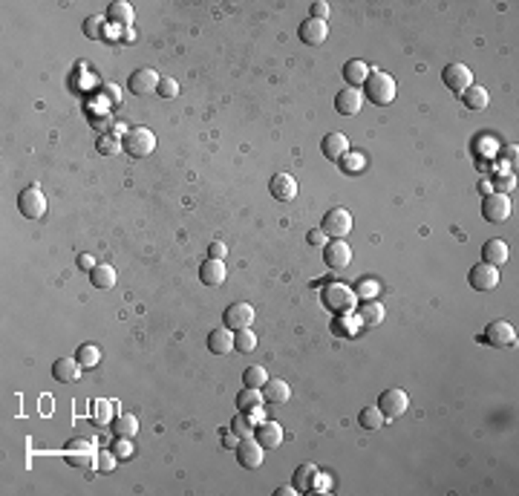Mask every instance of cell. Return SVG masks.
<instances>
[{
    "label": "cell",
    "mask_w": 519,
    "mask_h": 496,
    "mask_svg": "<svg viewBox=\"0 0 519 496\" xmlns=\"http://www.w3.org/2000/svg\"><path fill=\"white\" fill-rule=\"evenodd\" d=\"M396 93H398V84L389 73H381V69H372L369 78L364 81V96L378 104V107H387V104L396 101Z\"/></svg>",
    "instance_id": "6da1fadb"
},
{
    "label": "cell",
    "mask_w": 519,
    "mask_h": 496,
    "mask_svg": "<svg viewBox=\"0 0 519 496\" xmlns=\"http://www.w3.org/2000/svg\"><path fill=\"white\" fill-rule=\"evenodd\" d=\"M121 141H124V153L130 159H145L156 150V136L148 127H130Z\"/></svg>",
    "instance_id": "7a4b0ae2"
},
{
    "label": "cell",
    "mask_w": 519,
    "mask_h": 496,
    "mask_svg": "<svg viewBox=\"0 0 519 496\" xmlns=\"http://www.w3.org/2000/svg\"><path fill=\"white\" fill-rule=\"evenodd\" d=\"M17 211L26 217V220H41L46 214V197L38 185H29L17 193Z\"/></svg>",
    "instance_id": "3957f363"
},
{
    "label": "cell",
    "mask_w": 519,
    "mask_h": 496,
    "mask_svg": "<svg viewBox=\"0 0 519 496\" xmlns=\"http://www.w3.org/2000/svg\"><path fill=\"white\" fill-rule=\"evenodd\" d=\"M375 407H378V410H381L384 421H392V418H398V416H404V413H407L410 398H407L404 389H398V387H389V389H384V393H381V398H378V404H375Z\"/></svg>",
    "instance_id": "277c9868"
},
{
    "label": "cell",
    "mask_w": 519,
    "mask_h": 496,
    "mask_svg": "<svg viewBox=\"0 0 519 496\" xmlns=\"http://www.w3.org/2000/svg\"><path fill=\"white\" fill-rule=\"evenodd\" d=\"M320 228L326 231V237L332 240H344L349 231H352V214L346 208H329L324 222H320Z\"/></svg>",
    "instance_id": "5b68a950"
},
{
    "label": "cell",
    "mask_w": 519,
    "mask_h": 496,
    "mask_svg": "<svg viewBox=\"0 0 519 496\" xmlns=\"http://www.w3.org/2000/svg\"><path fill=\"white\" fill-rule=\"evenodd\" d=\"M159 81H162V76L156 73V69L150 67H141V69H133L130 78H127V90L133 96H150L159 90Z\"/></svg>",
    "instance_id": "8992f818"
},
{
    "label": "cell",
    "mask_w": 519,
    "mask_h": 496,
    "mask_svg": "<svg viewBox=\"0 0 519 496\" xmlns=\"http://www.w3.org/2000/svg\"><path fill=\"white\" fill-rule=\"evenodd\" d=\"M355 292L349 286H341V283H335V286H329L324 292V303L329 312H337V315H344V312H352L355 309Z\"/></svg>",
    "instance_id": "52a82bcc"
},
{
    "label": "cell",
    "mask_w": 519,
    "mask_h": 496,
    "mask_svg": "<svg viewBox=\"0 0 519 496\" xmlns=\"http://www.w3.org/2000/svg\"><path fill=\"white\" fill-rule=\"evenodd\" d=\"M252 324H254V306L252 303H243V300H237V303H231L222 312V326H228L231 332L248 329Z\"/></svg>",
    "instance_id": "ba28073f"
},
{
    "label": "cell",
    "mask_w": 519,
    "mask_h": 496,
    "mask_svg": "<svg viewBox=\"0 0 519 496\" xmlns=\"http://www.w3.org/2000/svg\"><path fill=\"white\" fill-rule=\"evenodd\" d=\"M263 404H265V398H263L260 389H254V387H243L240 393H237V410L245 413L254 424L263 421Z\"/></svg>",
    "instance_id": "9c48e42d"
},
{
    "label": "cell",
    "mask_w": 519,
    "mask_h": 496,
    "mask_svg": "<svg viewBox=\"0 0 519 496\" xmlns=\"http://www.w3.org/2000/svg\"><path fill=\"white\" fill-rule=\"evenodd\" d=\"M468 283L476 292H493L499 286V269L491 263H479L468 272Z\"/></svg>",
    "instance_id": "30bf717a"
},
{
    "label": "cell",
    "mask_w": 519,
    "mask_h": 496,
    "mask_svg": "<svg viewBox=\"0 0 519 496\" xmlns=\"http://www.w3.org/2000/svg\"><path fill=\"white\" fill-rule=\"evenodd\" d=\"M237 462L245 468V470H254V468H260L263 465V453H265V448L260 445V441L254 439V436H245V439H240V445H237Z\"/></svg>",
    "instance_id": "8fae6325"
},
{
    "label": "cell",
    "mask_w": 519,
    "mask_h": 496,
    "mask_svg": "<svg viewBox=\"0 0 519 496\" xmlns=\"http://www.w3.org/2000/svg\"><path fill=\"white\" fill-rule=\"evenodd\" d=\"M441 81H444V87L450 93H456V96H461L468 87L473 84V73L464 64H447L444 67V73H441Z\"/></svg>",
    "instance_id": "7c38bea8"
},
{
    "label": "cell",
    "mask_w": 519,
    "mask_h": 496,
    "mask_svg": "<svg viewBox=\"0 0 519 496\" xmlns=\"http://www.w3.org/2000/svg\"><path fill=\"white\" fill-rule=\"evenodd\" d=\"M482 217L488 222H505L511 217V200L505 193H488L482 200Z\"/></svg>",
    "instance_id": "4fadbf2b"
},
{
    "label": "cell",
    "mask_w": 519,
    "mask_h": 496,
    "mask_svg": "<svg viewBox=\"0 0 519 496\" xmlns=\"http://www.w3.org/2000/svg\"><path fill=\"white\" fill-rule=\"evenodd\" d=\"M482 341L496 346V349H505V346H513L516 344V329L508 324V321H493L488 324L485 335H482Z\"/></svg>",
    "instance_id": "5bb4252c"
},
{
    "label": "cell",
    "mask_w": 519,
    "mask_h": 496,
    "mask_svg": "<svg viewBox=\"0 0 519 496\" xmlns=\"http://www.w3.org/2000/svg\"><path fill=\"white\" fill-rule=\"evenodd\" d=\"M324 263L335 272H344L352 263V245H346L344 240H329L324 245Z\"/></svg>",
    "instance_id": "9a60e30c"
},
{
    "label": "cell",
    "mask_w": 519,
    "mask_h": 496,
    "mask_svg": "<svg viewBox=\"0 0 519 496\" xmlns=\"http://www.w3.org/2000/svg\"><path fill=\"white\" fill-rule=\"evenodd\" d=\"M268 191H272V197L277 202H292L297 197V179L289 173H274L272 179H268Z\"/></svg>",
    "instance_id": "2e32d148"
},
{
    "label": "cell",
    "mask_w": 519,
    "mask_h": 496,
    "mask_svg": "<svg viewBox=\"0 0 519 496\" xmlns=\"http://www.w3.org/2000/svg\"><path fill=\"white\" fill-rule=\"evenodd\" d=\"M297 35H300V41H303V44L320 46V44H324V41L329 38V24H326V21H315V17H306V21L300 24Z\"/></svg>",
    "instance_id": "e0dca14e"
},
{
    "label": "cell",
    "mask_w": 519,
    "mask_h": 496,
    "mask_svg": "<svg viewBox=\"0 0 519 496\" xmlns=\"http://www.w3.org/2000/svg\"><path fill=\"white\" fill-rule=\"evenodd\" d=\"M361 107H364V93L355 90V87H344V90L335 96V110L341 116H358Z\"/></svg>",
    "instance_id": "ac0fdd59"
},
{
    "label": "cell",
    "mask_w": 519,
    "mask_h": 496,
    "mask_svg": "<svg viewBox=\"0 0 519 496\" xmlns=\"http://www.w3.org/2000/svg\"><path fill=\"white\" fill-rule=\"evenodd\" d=\"M320 150L329 162H341V159L349 153V139L344 133H326L324 141H320Z\"/></svg>",
    "instance_id": "d6986e66"
},
{
    "label": "cell",
    "mask_w": 519,
    "mask_h": 496,
    "mask_svg": "<svg viewBox=\"0 0 519 496\" xmlns=\"http://www.w3.org/2000/svg\"><path fill=\"white\" fill-rule=\"evenodd\" d=\"M254 439L260 441V445L265 450H274L283 445V427L277 421H260L257 427H254Z\"/></svg>",
    "instance_id": "ffe728a7"
},
{
    "label": "cell",
    "mask_w": 519,
    "mask_h": 496,
    "mask_svg": "<svg viewBox=\"0 0 519 496\" xmlns=\"http://www.w3.org/2000/svg\"><path fill=\"white\" fill-rule=\"evenodd\" d=\"M133 6L127 3V0H113L110 6H107V12H104V21L107 24H113V26H133Z\"/></svg>",
    "instance_id": "44dd1931"
},
{
    "label": "cell",
    "mask_w": 519,
    "mask_h": 496,
    "mask_svg": "<svg viewBox=\"0 0 519 496\" xmlns=\"http://www.w3.org/2000/svg\"><path fill=\"white\" fill-rule=\"evenodd\" d=\"M225 277H228V269H225V263L222 260H205L202 265H200V280H202V286H222L225 283Z\"/></svg>",
    "instance_id": "7402d4cb"
},
{
    "label": "cell",
    "mask_w": 519,
    "mask_h": 496,
    "mask_svg": "<svg viewBox=\"0 0 519 496\" xmlns=\"http://www.w3.org/2000/svg\"><path fill=\"white\" fill-rule=\"evenodd\" d=\"M81 364L76 361V355L73 358H58L55 364H52V378H55L58 384H73V381H78L81 378Z\"/></svg>",
    "instance_id": "603a6c76"
},
{
    "label": "cell",
    "mask_w": 519,
    "mask_h": 496,
    "mask_svg": "<svg viewBox=\"0 0 519 496\" xmlns=\"http://www.w3.org/2000/svg\"><path fill=\"white\" fill-rule=\"evenodd\" d=\"M260 393H263V398L268 401V404H285L292 398V387L285 384L283 378H268L263 387H260Z\"/></svg>",
    "instance_id": "cb8c5ba5"
},
{
    "label": "cell",
    "mask_w": 519,
    "mask_h": 496,
    "mask_svg": "<svg viewBox=\"0 0 519 496\" xmlns=\"http://www.w3.org/2000/svg\"><path fill=\"white\" fill-rule=\"evenodd\" d=\"M208 349L213 355H228V352H234V332L228 326H220L208 335Z\"/></svg>",
    "instance_id": "d4e9b609"
},
{
    "label": "cell",
    "mask_w": 519,
    "mask_h": 496,
    "mask_svg": "<svg viewBox=\"0 0 519 496\" xmlns=\"http://www.w3.org/2000/svg\"><path fill=\"white\" fill-rule=\"evenodd\" d=\"M369 73H372V67L367 64V61H361V58H352V61H346L344 64V81L349 84V87H364V81L369 78Z\"/></svg>",
    "instance_id": "484cf974"
},
{
    "label": "cell",
    "mask_w": 519,
    "mask_h": 496,
    "mask_svg": "<svg viewBox=\"0 0 519 496\" xmlns=\"http://www.w3.org/2000/svg\"><path fill=\"white\" fill-rule=\"evenodd\" d=\"M461 101H464V107L473 110V113H482V110H488V104H491V96L485 87H479V84H470L468 90L461 93Z\"/></svg>",
    "instance_id": "4316f807"
},
{
    "label": "cell",
    "mask_w": 519,
    "mask_h": 496,
    "mask_svg": "<svg viewBox=\"0 0 519 496\" xmlns=\"http://www.w3.org/2000/svg\"><path fill=\"white\" fill-rule=\"evenodd\" d=\"M482 263H491V265H502L508 263V242L505 240H488L482 245Z\"/></svg>",
    "instance_id": "83f0119b"
},
{
    "label": "cell",
    "mask_w": 519,
    "mask_h": 496,
    "mask_svg": "<svg viewBox=\"0 0 519 496\" xmlns=\"http://www.w3.org/2000/svg\"><path fill=\"white\" fill-rule=\"evenodd\" d=\"M315 476H317V468L312 462H303V465H297V470L292 476V485L297 488V493H312Z\"/></svg>",
    "instance_id": "f1b7e54d"
},
{
    "label": "cell",
    "mask_w": 519,
    "mask_h": 496,
    "mask_svg": "<svg viewBox=\"0 0 519 496\" xmlns=\"http://www.w3.org/2000/svg\"><path fill=\"white\" fill-rule=\"evenodd\" d=\"M89 283H93L96 289H113L116 286V269L107 263H98L93 272H89Z\"/></svg>",
    "instance_id": "f546056e"
},
{
    "label": "cell",
    "mask_w": 519,
    "mask_h": 496,
    "mask_svg": "<svg viewBox=\"0 0 519 496\" xmlns=\"http://www.w3.org/2000/svg\"><path fill=\"white\" fill-rule=\"evenodd\" d=\"M358 424H361L364 430H369V433H378L384 427V416H381V410L375 404H367L364 410L358 413Z\"/></svg>",
    "instance_id": "4dcf8cb0"
},
{
    "label": "cell",
    "mask_w": 519,
    "mask_h": 496,
    "mask_svg": "<svg viewBox=\"0 0 519 496\" xmlns=\"http://www.w3.org/2000/svg\"><path fill=\"white\" fill-rule=\"evenodd\" d=\"M113 433H116L118 439H133V436L139 433V418H136L133 413H118V416L113 418Z\"/></svg>",
    "instance_id": "1f68e13d"
},
{
    "label": "cell",
    "mask_w": 519,
    "mask_h": 496,
    "mask_svg": "<svg viewBox=\"0 0 519 496\" xmlns=\"http://www.w3.org/2000/svg\"><path fill=\"white\" fill-rule=\"evenodd\" d=\"M76 361H78L84 369H93V366H98V361H101V349L93 346V344H81V346L76 349Z\"/></svg>",
    "instance_id": "d6a6232c"
},
{
    "label": "cell",
    "mask_w": 519,
    "mask_h": 496,
    "mask_svg": "<svg viewBox=\"0 0 519 496\" xmlns=\"http://www.w3.org/2000/svg\"><path fill=\"white\" fill-rule=\"evenodd\" d=\"M96 148H98L101 156H118V153L124 150V141H121L116 133H104V136H98Z\"/></svg>",
    "instance_id": "836d02e7"
},
{
    "label": "cell",
    "mask_w": 519,
    "mask_h": 496,
    "mask_svg": "<svg viewBox=\"0 0 519 496\" xmlns=\"http://www.w3.org/2000/svg\"><path fill=\"white\" fill-rule=\"evenodd\" d=\"M84 35L89 41H104V35H107V24H104V17L98 15H89L84 17Z\"/></svg>",
    "instance_id": "e575fe53"
},
{
    "label": "cell",
    "mask_w": 519,
    "mask_h": 496,
    "mask_svg": "<svg viewBox=\"0 0 519 496\" xmlns=\"http://www.w3.org/2000/svg\"><path fill=\"white\" fill-rule=\"evenodd\" d=\"M265 381H268V372H265V366H263V364H252V366H245V372H243V384H245V387H254V389H260Z\"/></svg>",
    "instance_id": "d590c367"
},
{
    "label": "cell",
    "mask_w": 519,
    "mask_h": 496,
    "mask_svg": "<svg viewBox=\"0 0 519 496\" xmlns=\"http://www.w3.org/2000/svg\"><path fill=\"white\" fill-rule=\"evenodd\" d=\"M361 321L367 326H378L384 321V306L378 303V300H367L364 309H361Z\"/></svg>",
    "instance_id": "8d00e7d4"
},
{
    "label": "cell",
    "mask_w": 519,
    "mask_h": 496,
    "mask_svg": "<svg viewBox=\"0 0 519 496\" xmlns=\"http://www.w3.org/2000/svg\"><path fill=\"white\" fill-rule=\"evenodd\" d=\"M254 346H257V335L252 332V326L234 332V349L237 352H254Z\"/></svg>",
    "instance_id": "74e56055"
},
{
    "label": "cell",
    "mask_w": 519,
    "mask_h": 496,
    "mask_svg": "<svg viewBox=\"0 0 519 496\" xmlns=\"http://www.w3.org/2000/svg\"><path fill=\"white\" fill-rule=\"evenodd\" d=\"M254 427H257V424H254L252 418H248L245 413H240V410H237V416H234V418H231V433H237L240 439H245V436H254Z\"/></svg>",
    "instance_id": "f35d334b"
},
{
    "label": "cell",
    "mask_w": 519,
    "mask_h": 496,
    "mask_svg": "<svg viewBox=\"0 0 519 496\" xmlns=\"http://www.w3.org/2000/svg\"><path fill=\"white\" fill-rule=\"evenodd\" d=\"M64 462L73 465V468H89V465H96V453H89V450H67Z\"/></svg>",
    "instance_id": "ab89813d"
},
{
    "label": "cell",
    "mask_w": 519,
    "mask_h": 496,
    "mask_svg": "<svg viewBox=\"0 0 519 496\" xmlns=\"http://www.w3.org/2000/svg\"><path fill=\"white\" fill-rule=\"evenodd\" d=\"M116 453L113 450H98L96 453V468L101 470V473H110V470H116Z\"/></svg>",
    "instance_id": "60d3db41"
},
{
    "label": "cell",
    "mask_w": 519,
    "mask_h": 496,
    "mask_svg": "<svg viewBox=\"0 0 519 496\" xmlns=\"http://www.w3.org/2000/svg\"><path fill=\"white\" fill-rule=\"evenodd\" d=\"M113 453H116V459H121V462H124V459H133V441L130 439H118L116 436V441H113V448H110Z\"/></svg>",
    "instance_id": "b9f144b4"
},
{
    "label": "cell",
    "mask_w": 519,
    "mask_h": 496,
    "mask_svg": "<svg viewBox=\"0 0 519 496\" xmlns=\"http://www.w3.org/2000/svg\"><path fill=\"white\" fill-rule=\"evenodd\" d=\"M355 297H364V300H375V294H378V283H372V280H361L358 286L352 289Z\"/></svg>",
    "instance_id": "7bdbcfd3"
},
{
    "label": "cell",
    "mask_w": 519,
    "mask_h": 496,
    "mask_svg": "<svg viewBox=\"0 0 519 496\" xmlns=\"http://www.w3.org/2000/svg\"><path fill=\"white\" fill-rule=\"evenodd\" d=\"M156 93L162 96V98H176L179 96V84L173 78H162V81H159V90Z\"/></svg>",
    "instance_id": "ee69618b"
},
{
    "label": "cell",
    "mask_w": 519,
    "mask_h": 496,
    "mask_svg": "<svg viewBox=\"0 0 519 496\" xmlns=\"http://www.w3.org/2000/svg\"><path fill=\"white\" fill-rule=\"evenodd\" d=\"M332 15L329 3H324V0H315L312 9H309V17H315V21H326V17Z\"/></svg>",
    "instance_id": "f6af8a7d"
},
{
    "label": "cell",
    "mask_w": 519,
    "mask_h": 496,
    "mask_svg": "<svg viewBox=\"0 0 519 496\" xmlns=\"http://www.w3.org/2000/svg\"><path fill=\"white\" fill-rule=\"evenodd\" d=\"M67 450H89V453H98L96 445L89 439H73V441H67Z\"/></svg>",
    "instance_id": "bcb514c9"
},
{
    "label": "cell",
    "mask_w": 519,
    "mask_h": 496,
    "mask_svg": "<svg viewBox=\"0 0 519 496\" xmlns=\"http://www.w3.org/2000/svg\"><path fill=\"white\" fill-rule=\"evenodd\" d=\"M225 254H228V248H225V242H220V240H213V242L208 245V257H211V260H225Z\"/></svg>",
    "instance_id": "7dc6e473"
},
{
    "label": "cell",
    "mask_w": 519,
    "mask_h": 496,
    "mask_svg": "<svg viewBox=\"0 0 519 496\" xmlns=\"http://www.w3.org/2000/svg\"><path fill=\"white\" fill-rule=\"evenodd\" d=\"M306 240H309L312 245H317V248H324V245L329 242V237H326V231H324V228H312Z\"/></svg>",
    "instance_id": "c3c4849f"
},
{
    "label": "cell",
    "mask_w": 519,
    "mask_h": 496,
    "mask_svg": "<svg viewBox=\"0 0 519 496\" xmlns=\"http://www.w3.org/2000/svg\"><path fill=\"white\" fill-rule=\"evenodd\" d=\"M96 265H98V263L89 257V254H78V269H81V272H93Z\"/></svg>",
    "instance_id": "681fc988"
},
{
    "label": "cell",
    "mask_w": 519,
    "mask_h": 496,
    "mask_svg": "<svg viewBox=\"0 0 519 496\" xmlns=\"http://www.w3.org/2000/svg\"><path fill=\"white\" fill-rule=\"evenodd\" d=\"M326 488H332V479L329 476H324L317 470V476H315V485H312V490H326Z\"/></svg>",
    "instance_id": "f907efd6"
},
{
    "label": "cell",
    "mask_w": 519,
    "mask_h": 496,
    "mask_svg": "<svg viewBox=\"0 0 519 496\" xmlns=\"http://www.w3.org/2000/svg\"><path fill=\"white\" fill-rule=\"evenodd\" d=\"M237 445H240V436L237 433H225L222 436V448L225 450H237Z\"/></svg>",
    "instance_id": "816d5d0a"
},
{
    "label": "cell",
    "mask_w": 519,
    "mask_h": 496,
    "mask_svg": "<svg viewBox=\"0 0 519 496\" xmlns=\"http://www.w3.org/2000/svg\"><path fill=\"white\" fill-rule=\"evenodd\" d=\"M513 185H516V179H511V176H499V182H496L499 193H505V191H511Z\"/></svg>",
    "instance_id": "f5cc1de1"
},
{
    "label": "cell",
    "mask_w": 519,
    "mask_h": 496,
    "mask_svg": "<svg viewBox=\"0 0 519 496\" xmlns=\"http://www.w3.org/2000/svg\"><path fill=\"white\" fill-rule=\"evenodd\" d=\"M274 496H297V488H294V485H280V488L274 490Z\"/></svg>",
    "instance_id": "db71d44e"
},
{
    "label": "cell",
    "mask_w": 519,
    "mask_h": 496,
    "mask_svg": "<svg viewBox=\"0 0 519 496\" xmlns=\"http://www.w3.org/2000/svg\"><path fill=\"white\" fill-rule=\"evenodd\" d=\"M96 421H98V424L107 421V404H104V401H98V407H96Z\"/></svg>",
    "instance_id": "11a10c76"
},
{
    "label": "cell",
    "mask_w": 519,
    "mask_h": 496,
    "mask_svg": "<svg viewBox=\"0 0 519 496\" xmlns=\"http://www.w3.org/2000/svg\"><path fill=\"white\" fill-rule=\"evenodd\" d=\"M121 41H124V44H136V32H133V26H127V29L121 32Z\"/></svg>",
    "instance_id": "9f6ffc18"
},
{
    "label": "cell",
    "mask_w": 519,
    "mask_h": 496,
    "mask_svg": "<svg viewBox=\"0 0 519 496\" xmlns=\"http://www.w3.org/2000/svg\"><path fill=\"white\" fill-rule=\"evenodd\" d=\"M491 188H493V185H491V182H479V191H482V193H485V197H488V193H493V191H491Z\"/></svg>",
    "instance_id": "6f0895ef"
}]
</instances>
